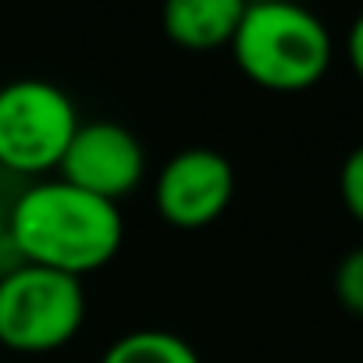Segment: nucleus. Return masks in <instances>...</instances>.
Instances as JSON below:
<instances>
[{
  "instance_id": "obj_1",
  "label": "nucleus",
  "mask_w": 363,
  "mask_h": 363,
  "mask_svg": "<svg viewBox=\"0 0 363 363\" xmlns=\"http://www.w3.org/2000/svg\"><path fill=\"white\" fill-rule=\"evenodd\" d=\"M8 239L18 246L26 264L82 278L118 257L125 225L118 203L54 178L36 182L15 200L8 214Z\"/></svg>"
},
{
  "instance_id": "obj_6",
  "label": "nucleus",
  "mask_w": 363,
  "mask_h": 363,
  "mask_svg": "<svg viewBox=\"0 0 363 363\" xmlns=\"http://www.w3.org/2000/svg\"><path fill=\"white\" fill-rule=\"evenodd\" d=\"M146 171V150L139 135L118 121H86L68 143L61 178L75 189L93 193L107 203L128 196Z\"/></svg>"
},
{
  "instance_id": "obj_12",
  "label": "nucleus",
  "mask_w": 363,
  "mask_h": 363,
  "mask_svg": "<svg viewBox=\"0 0 363 363\" xmlns=\"http://www.w3.org/2000/svg\"><path fill=\"white\" fill-rule=\"evenodd\" d=\"M4 239H8V211L0 207V246H4Z\"/></svg>"
},
{
  "instance_id": "obj_11",
  "label": "nucleus",
  "mask_w": 363,
  "mask_h": 363,
  "mask_svg": "<svg viewBox=\"0 0 363 363\" xmlns=\"http://www.w3.org/2000/svg\"><path fill=\"white\" fill-rule=\"evenodd\" d=\"M349 65H352V72L363 79V15L352 22V29H349Z\"/></svg>"
},
{
  "instance_id": "obj_9",
  "label": "nucleus",
  "mask_w": 363,
  "mask_h": 363,
  "mask_svg": "<svg viewBox=\"0 0 363 363\" xmlns=\"http://www.w3.org/2000/svg\"><path fill=\"white\" fill-rule=\"evenodd\" d=\"M335 296L352 317H363V246L342 257L335 271Z\"/></svg>"
},
{
  "instance_id": "obj_8",
  "label": "nucleus",
  "mask_w": 363,
  "mask_h": 363,
  "mask_svg": "<svg viewBox=\"0 0 363 363\" xmlns=\"http://www.w3.org/2000/svg\"><path fill=\"white\" fill-rule=\"evenodd\" d=\"M100 363H203L200 352L174 331H160V328H146V331H132L121 335Z\"/></svg>"
},
{
  "instance_id": "obj_4",
  "label": "nucleus",
  "mask_w": 363,
  "mask_h": 363,
  "mask_svg": "<svg viewBox=\"0 0 363 363\" xmlns=\"http://www.w3.org/2000/svg\"><path fill=\"white\" fill-rule=\"evenodd\" d=\"M72 96L47 79H15L0 86V164L18 174L61 167L79 132Z\"/></svg>"
},
{
  "instance_id": "obj_7",
  "label": "nucleus",
  "mask_w": 363,
  "mask_h": 363,
  "mask_svg": "<svg viewBox=\"0 0 363 363\" xmlns=\"http://www.w3.org/2000/svg\"><path fill=\"white\" fill-rule=\"evenodd\" d=\"M242 11V0H171L160 11V29L182 50H218L232 47Z\"/></svg>"
},
{
  "instance_id": "obj_10",
  "label": "nucleus",
  "mask_w": 363,
  "mask_h": 363,
  "mask_svg": "<svg viewBox=\"0 0 363 363\" xmlns=\"http://www.w3.org/2000/svg\"><path fill=\"white\" fill-rule=\"evenodd\" d=\"M338 189H342L345 211L363 225V146H356V150L345 157L342 174H338Z\"/></svg>"
},
{
  "instance_id": "obj_3",
  "label": "nucleus",
  "mask_w": 363,
  "mask_h": 363,
  "mask_svg": "<svg viewBox=\"0 0 363 363\" xmlns=\"http://www.w3.org/2000/svg\"><path fill=\"white\" fill-rule=\"evenodd\" d=\"M86 320L82 278L22 264L0 278V345L40 356L68 345Z\"/></svg>"
},
{
  "instance_id": "obj_2",
  "label": "nucleus",
  "mask_w": 363,
  "mask_h": 363,
  "mask_svg": "<svg viewBox=\"0 0 363 363\" xmlns=\"http://www.w3.org/2000/svg\"><path fill=\"white\" fill-rule=\"evenodd\" d=\"M239 72L271 93H303L331 65V36L317 15L296 4H246L232 40Z\"/></svg>"
},
{
  "instance_id": "obj_5",
  "label": "nucleus",
  "mask_w": 363,
  "mask_h": 363,
  "mask_svg": "<svg viewBox=\"0 0 363 363\" xmlns=\"http://www.w3.org/2000/svg\"><path fill=\"white\" fill-rule=\"evenodd\" d=\"M235 196V167L211 146H189L174 153L153 182L157 214L182 232L214 225Z\"/></svg>"
}]
</instances>
